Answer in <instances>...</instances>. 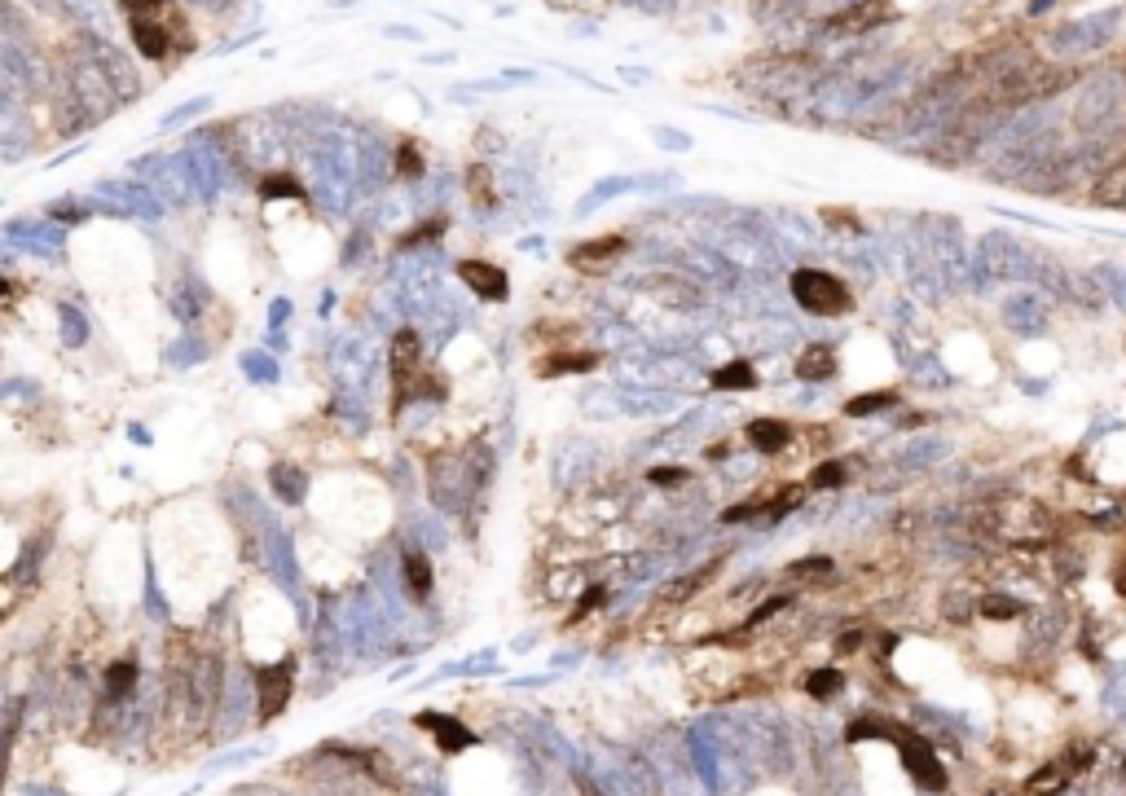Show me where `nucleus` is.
<instances>
[{
	"mask_svg": "<svg viewBox=\"0 0 1126 796\" xmlns=\"http://www.w3.org/2000/svg\"><path fill=\"white\" fill-rule=\"evenodd\" d=\"M836 374V352L827 348V344H810L801 352V361H797V379H805V383H819V379H832Z\"/></svg>",
	"mask_w": 1126,
	"mask_h": 796,
	"instance_id": "obj_12",
	"label": "nucleus"
},
{
	"mask_svg": "<svg viewBox=\"0 0 1126 796\" xmlns=\"http://www.w3.org/2000/svg\"><path fill=\"white\" fill-rule=\"evenodd\" d=\"M651 480H656V484H678L682 475H678V467H665V471H656V475H651Z\"/></svg>",
	"mask_w": 1126,
	"mask_h": 796,
	"instance_id": "obj_27",
	"label": "nucleus"
},
{
	"mask_svg": "<svg viewBox=\"0 0 1126 796\" xmlns=\"http://www.w3.org/2000/svg\"><path fill=\"white\" fill-rule=\"evenodd\" d=\"M418 726L436 735L440 753H462V748L476 744V735H471L467 726L458 722V717H445V713H418Z\"/></svg>",
	"mask_w": 1126,
	"mask_h": 796,
	"instance_id": "obj_8",
	"label": "nucleus"
},
{
	"mask_svg": "<svg viewBox=\"0 0 1126 796\" xmlns=\"http://www.w3.org/2000/svg\"><path fill=\"white\" fill-rule=\"evenodd\" d=\"M471 198H480V203H493V190H489V168H471Z\"/></svg>",
	"mask_w": 1126,
	"mask_h": 796,
	"instance_id": "obj_23",
	"label": "nucleus"
},
{
	"mask_svg": "<svg viewBox=\"0 0 1126 796\" xmlns=\"http://www.w3.org/2000/svg\"><path fill=\"white\" fill-rule=\"evenodd\" d=\"M845 480V467L841 462H823L819 475H814V484H841Z\"/></svg>",
	"mask_w": 1126,
	"mask_h": 796,
	"instance_id": "obj_25",
	"label": "nucleus"
},
{
	"mask_svg": "<svg viewBox=\"0 0 1126 796\" xmlns=\"http://www.w3.org/2000/svg\"><path fill=\"white\" fill-rule=\"evenodd\" d=\"M396 172H401V176H418V172H423V159H418L414 146H401V154H396Z\"/></svg>",
	"mask_w": 1126,
	"mask_h": 796,
	"instance_id": "obj_24",
	"label": "nucleus"
},
{
	"mask_svg": "<svg viewBox=\"0 0 1126 796\" xmlns=\"http://www.w3.org/2000/svg\"><path fill=\"white\" fill-rule=\"evenodd\" d=\"M889 9H893L889 0H863V5H854V9H845V14L827 18L823 31H832V36H858V31H871V27H880V22H889L893 18Z\"/></svg>",
	"mask_w": 1126,
	"mask_h": 796,
	"instance_id": "obj_5",
	"label": "nucleus"
},
{
	"mask_svg": "<svg viewBox=\"0 0 1126 796\" xmlns=\"http://www.w3.org/2000/svg\"><path fill=\"white\" fill-rule=\"evenodd\" d=\"M260 198H300L304 203V190L295 176H264L260 181Z\"/></svg>",
	"mask_w": 1126,
	"mask_h": 796,
	"instance_id": "obj_17",
	"label": "nucleus"
},
{
	"mask_svg": "<svg viewBox=\"0 0 1126 796\" xmlns=\"http://www.w3.org/2000/svg\"><path fill=\"white\" fill-rule=\"evenodd\" d=\"M893 401H898L893 392H867V396H854V401L845 405V414H854V418L858 414H876V409H889Z\"/></svg>",
	"mask_w": 1126,
	"mask_h": 796,
	"instance_id": "obj_19",
	"label": "nucleus"
},
{
	"mask_svg": "<svg viewBox=\"0 0 1126 796\" xmlns=\"http://www.w3.org/2000/svg\"><path fill=\"white\" fill-rule=\"evenodd\" d=\"M841 682L845 678L836 669H819V673H810V687H805V691H810L814 700H832V695L841 691Z\"/></svg>",
	"mask_w": 1126,
	"mask_h": 796,
	"instance_id": "obj_18",
	"label": "nucleus"
},
{
	"mask_svg": "<svg viewBox=\"0 0 1126 796\" xmlns=\"http://www.w3.org/2000/svg\"><path fill=\"white\" fill-rule=\"evenodd\" d=\"M713 388H757V370L748 361H731V366L713 370Z\"/></svg>",
	"mask_w": 1126,
	"mask_h": 796,
	"instance_id": "obj_15",
	"label": "nucleus"
},
{
	"mask_svg": "<svg viewBox=\"0 0 1126 796\" xmlns=\"http://www.w3.org/2000/svg\"><path fill=\"white\" fill-rule=\"evenodd\" d=\"M124 5L132 9V14H154V9H159L163 0H124Z\"/></svg>",
	"mask_w": 1126,
	"mask_h": 796,
	"instance_id": "obj_26",
	"label": "nucleus"
},
{
	"mask_svg": "<svg viewBox=\"0 0 1126 796\" xmlns=\"http://www.w3.org/2000/svg\"><path fill=\"white\" fill-rule=\"evenodd\" d=\"M291 687H295V665H291V660L256 669V691H260L256 713H260V722H273V717L286 709V700H291Z\"/></svg>",
	"mask_w": 1126,
	"mask_h": 796,
	"instance_id": "obj_2",
	"label": "nucleus"
},
{
	"mask_svg": "<svg viewBox=\"0 0 1126 796\" xmlns=\"http://www.w3.org/2000/svg\"><path fill=\"white\" fill-rule=\"evenodd\" d=\"M981 612L990 616V621H1012V616L1021 612L1017 599H999V594H990V599H981Z\"/></svg>",
	"mask_w": 1126,
	"mask_h": 796,
	"instance_id": "obj_21",
	"label": "nucleus"
},
{
	"mask_svg": "<svg viewBox=\"0 0 1126 796\" xmlns=\"http://www.w3.org/2000/svg\"><path fill=\"white\" fill-rule=\"evenodd\" d=\"M132 40H137V49L154 62L168 58V49H172V31L154 14H132Z\"/></svg>",
	"mask_w": 1126,
	"mask_h": 796,
	"instance_id": "obj_9",
	"label": "nucleus"
},
{
	"mask_svg": "<svg viewBox=\"0 0 1126 796\" xmlns=\"http://www.w3.org/2000/svg\"><path fill=\"white\" fill-rule=\"evenodd\" d=\"M423 370V348H418V335L414 330H401L392 339V379H396V401L410 396V379Z\"/></svg>",
	"mask_w": 1126,
	"mask_h": 796,
	"instance_id": "obj_6",
	"label": "nucleus"
},
{
	"mask_svg": "<svg viewBox=\"0 0 1126 796\" xmlns=\"http://www.w3.org/2000/svg\"><path fill=\"white\" fill-rule=\"evenodd\" d=\"M1061 783H1065V766H1043L1039 775L1030 779V792L1034 796H1052V792H1061Z\"/></svg>",
	"mask_w": 1126,
	"mask_h": 796,
	"instance_id": "obj_20",
	"label": "nucleus"
},
{
	"mask_svg": "<svg viewBox=\"0 0 1126 796\" xmlns=\"http://www.w3.org/2000/svg\"><path fill=\"white\" fill-rule=\"evenodd\" d=\"M902 766H907V775L920 783V788H929V792H946V770H942V761L933 757V748L929 744H920V739H911V735H902Z\"/></svg>",
	"mask_w": 1126,
	"mask_h": 796,
	"instance_id": "obj_4",
	"label": "nucleus"
},
{
	"mask_svg": "<svg viewBox=\"0 0 1126 796\" xmlns=\"http://www.w3.org/2000/svg\"><path fill=\"white\" fill-rule=\"evenodd\" d=\"M625 251H629V238L603 234V238H590V242H581V247H572L568 264H572V269H581V273H607L616 260L625 256Z\"/></svg>",
	"mask_w": 1126,
	"mask_h": 796,
	"instance_id": "obj_3",
	"label": "nucleus"
},
{
	"mask_svg": "<svg viewBox=\"0 0 1126 796\" xmlns=\"http://www.w3.org/2000/svg\"><path fill=\"white\" fill-rule=\"evenodd\" d=\"M1043 5H1052V0H1034V14H1039V9H1043Z\"/></svg>",
	"mask_w": 1126,
	"mask_h": 796,
	"instance_id": "obj_29",
	"label": "nucleus"
},
{
	"mask_svg": "<svg viewBox=\"0 0 1126 796\" xmlns=\"http://www.w3.org/2000/svg\"><path fill=\"white\" fill-rule=\"evenodd\" d=\"M405 585H410V594H418V599L432 594V563H427V555H418V550L405 555Z\"/></svg>",
	"mask_w": 1126,
	"mask_h": 796,
	"instance_id": "obj_14",
	"label": "nucleus"
},
{
	"mask_svg": "<svg viewBox=\"0 0 1126 796\" xmlns=\"http://www.w3.org/2000/svg\"><path fill=\"white\" fill-rule=\"evenodd\" d=\"M458 278L467 282L480 300H506V286H511L506 282V269H498V264H489V260H462Z\"/></svg>",
	"mask_w": 1126,
	"mask_h": 796,
	"instance_id": "obj_7",
	"label": "nucleus"
},
{
	"mask_svg": "<svg viewBox=\"0 0 1126 796\" xmlns=\"http://www.w3.org/2000/svg\"><path fill=\"white\" fill-rule=\"evenodd\" d=\"M132 678H137V669H132V660H119V665L106 673V682H110V695H128V691H132Z\"/></svg>",
	"mask_w": 1126,
	"mask_h": 796,
	"instance_id": "obj_22",
	"label": "nucleus"
},
{
	"mask_svg": "<svg viewBox=\"0 0 1126 796\" xmlns=\"http://www.w3.org/2000/svg\"><path fill=\"white\" fill-rule=\"evenodd\" d=\"M748 440H753V449H761V453H779V449H788L792 427L783 423V418H757V423H748Z\"/></svg>",
	"mask_w": 1126,
	"mask_h": 796,
	"instance_id": "obj_11",
	"label": "nucleus"
},
{
	"mask_svg": "<svg viewBox=\"0 0 1126 796\" xmlns=\"http://www.w3.org/2000/svg\"><path fill=\"white\" fill-rule=\"evenodd\" d=\"M5 295H9V282H0V300H5Z\"/></svg>",
	"mask_w": 1126,
	"mask_h": 796,
	"instance_id": "obj_30",
	"label": "nucleus"
},
{
	"mask_svg": "<svg viewBox=\"0 0 1126 796\" xmlns=\"http://www.w3.org/2000/svg\"><path fill=\"white\" fill-rule=\"evenodd\" d=\"M577 788H581V796H603V792H599V788H594V783H590V779H585V775H577Z\"/></svg>",
	"mask_w": 1126,
	"mask_h": 796,
	"instance_id": "obj_28",
	"label": "nucleus"
},
{
	"mask_svg": "<svg viewBox=\"0 0 1126 796\" xmlns=\"http://www.w3.org/2000/svg\"><path fill=\"white\" fill-rule=\"evenodd\" d=\"M1100 203H1113V207H1126V159L1113 168L1105 181H1100Z\"/></svg>",
	"mask_w": 1126,
	"mask_h": 796,
	"instance_id": "obj_16",
	"label": "nucleus"
},
{
	"mask_svg": "<svg viewBox=\"0 0 1126 796\" xmlns=\"http://www.w3.org/2000/svg\"><path fill=\"white\" fill-rule=\"evenodd\" d=\"M792 295H797V304L814 317H841L854 308L849 286L841 278H832V273H823V269H797L792 273Z\"/></svg>",
	"mask_w": 1126,
	"mask_h": 796,
	"instance_id": "obj_1",
	"label": "nucleus"
},
{
	"mask_svg": "<svg viewBox=\"0 0 1126 796\" xmlns=\"http://www.w3.org/2000/svg\"><path fill=\"white\" fill-rule=\"evenodd\" d=\"M713 572H717V563H704V568H700V572H691V577H682V581H669L665 590L656 594V603H660V607H673V603L691 599L695 590H704V585L713 581Z\"/></svg>",
	"mask_w": 1126,
	"mask_h": 796,
	"instance_id": "obj_13",
	"label": "nucleus"
},
{
	"mask_svg": "<svg viewBox=\"0 0 1126 796\" xmlns=\"http://www.w3.org/2000/svg\"><path fill=\"white\" fill-rule=\"evenodd\" d=\"M594 366H599V352H550L537 361V374L555 379V374H590Z\"/></svg>",
	"mask_w": 1126,
	"mask_h": 796,
	"instance_id": "obj_10",
	"label": "nucleus"
}]
</instances>
